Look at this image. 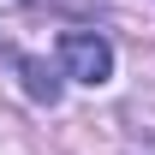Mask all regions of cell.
<instances>
[{"instance_id": "cell-1", "label": "cell", "mask_w": 155, "mask_h": 155, "mask_svg": "<svg viewBox=\"0 0 155 155\" xmlns=\"http://www.w3.org/2000/svg\"><path fill=\"white\" fill-rule=\"evenodd\" d=\"M60 72L78 78V84H107L114 78V48H107V36H96V30H66L60 36Z\"/></svg>"}, {"instance_id": "cell-2", "label": "cell", "mask_w": 155, "mask_h": 155, "mask_svg": "<svg viewBox=\"0 0 155 155\" xmlns=\"http://www.w3.org/2000/svg\"><path fill=\"white\" fill-rule=\"evenodd\" d=\"M18 78H24V90H30V101H48V107L60 101V66L24 54V60H18Z\"/></svg>"}]
</instances>
